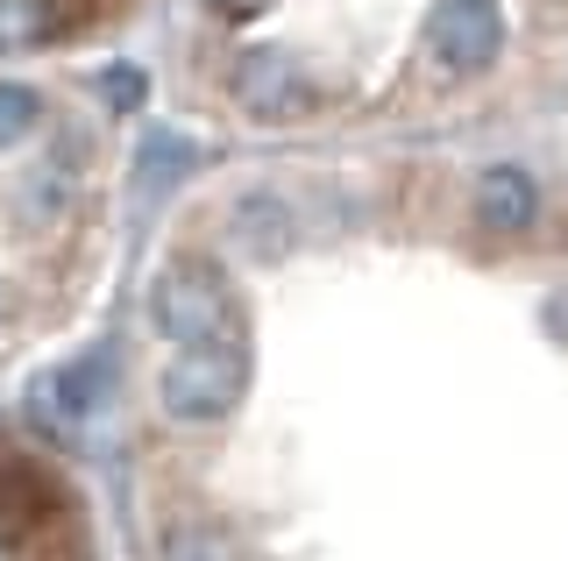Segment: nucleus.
<instances>
[{
  "mask_svg": "<svg viewBox=\"0 0 568 561\" xmlns=\"http://www.w3.org/2000/svg\"><path fill=\"white\" fill-rule=\"evenodd\" d=\"M150 320L156 335L178 348H221L242 341V306L227 292V277L200 256H171L164 271L150 277Z\"/></svg>",
  "mask_w": 568,
  "mask_h": 561,
  "instance_id": "nucleus-1",
  "label": "nucleus"
},
{
  "mask_svg": "<svg viewBox=\"0 0 568 561\" xmlns=\"http://www.w3.org/2000/svg\"><path fill=\"white\" fill-rule=\"evenodd\" d=\"M248 391V348L221 341V348H185L164 370V412L171 419H227Z\"/></svg>",
  "mask_w": 568,
  "mask_h": 561,
  "instance_id": "nucleus-2",
  "label": "nucleus"
},
{
  "mask_svg": "<svg viewBox=\"0 0 568 561\" xmlns=\"http://www.w3.org/2000/svg\"><path fill=\"white\" fill-rule=\"evenodd\" d=\"M426 50H434L440 72H490L497 50H505V14L497 0H440L426 14Z\"/></svg>",
  "mask_w": 568,
  "mask_h": 561,
  "instance_id": "nucleus-3",
  "label": "nucleus"
},
{
  "mask_svg": "<svg viewBox=\"0 0 568 561\" xmlns=\"http://www.w3.org/2000/svg\"><path fill=\"white\" fill-rule=\"evenodd\" d=\"M235 100L256 121H298L313 108V79L298 72V58H284V50H248L235 64Z\"/></svg>",
  "mask_w": 568,
  "mask_h": 561,
  "instance_id": "nucleus-4",
  "label": "nucleus"
},
{
  "mask_svg": "<svg viewBox=\"0 0 568 561\" xmlns=\"http://www.w3.org/2000/svg\"><path fill=\"white\" fill-rule=\"evenodd\" d=\"M93 370H100V363H64V370L36 377L29 398H22L29 427L36 434H79L85 427V406H93V384H100Z\"/></svg>",
  "mask_w": 568,
  "mask_h": 561,
  "instance_id": "nucleus-5",
  "label": "nucleus"
},
{
  "mask_svg": "<svg viewBox=\"0 0 568 561\" xmlns=\"http://www.w3.org/2000/svg\"><path fill=\"white\" fill-rule=\"evenodd\" d=\"M235 249L248 256V263H277L284 249H292V206L277 200V192H248V200L235 206Z\"/></svg>",
  "mask_w": 568,
  "mask_h": 561,
  "instance_id": "nucleus-6",
  "label": "nucleus"
},
{
  "mask_svg": "<svg viewBox=\"0 0 568 561\" xmlns=\"http://www.w3.org/2000/svg\"><path fill=\"white\" fill-rule=\"evenodd\" d=\"M476 214H484L490 227H532V214H540V185H532L519 164H490L484 178H476Z\"/></svg>",
  "mask_w": 568,
  "mask_h": 561,
  "instance_id": "nucleus-7",
  "label": "nucleus"
},
{
  "mask_svg": "<svg viewBox=\"0 0 568 561\" xmlns=\"http://www.w3.org/2000/svg\"><path fill=\"white\" fill-rule=\"evenodd\" d=\"M50 29H58V0H0V58L36 50Z\"/></svg>",
  "mask_w": 568,
  "mask_h": 561,
  "instance_id": "nucleus-8",
  "label": "nucleus"
},
{
  "mask_svg": "<svg viewBox=\"0 0 568 561\" xmlns=\"http://www.w3.org/2000/svg\"><path fill=\"white\" fill-rule=\"evenodd\" d=\"M185 171H192V143H185V135H150V143H142V171H135L142 192H164L171 178H185Z\"/></svg>",
  "mask_w": 568,
  "mask_h": 561,
  "instance_id": "nucleus-9",
  "label": "nucleus"
},
{
  "mask_svg": "<svg viewBox=\"0 0 568 561\" xmlns=\"http://www.w3.org/2000/svg\"><path fill=\"white\" fill-rule=\"evenodd\" d=\"M36 121H43V100H36L29 85L8 79V85H0V150H14V143L36 129Z\"/></svg>",
  "mask_w": 568,
  "mask_h": 561,
  "instance_id": "nucleus-10",
  "label": "nucleus"
},
{
  "mask_svg": "<svg viewBox=\"0 0 568 561\" xmlns=\"http://www.w3.org/2000/svg\"><path fill=\"white\" fill-rule=\"evenodd\" d=\"M171 561H242V554H235V540H227L221 526H178Z\"/></svg>",
  "mask_w": 568,
  "mask_h": 561,
  "instance_id": "nucleus-11",
  "label": "nucleus"
},
{
  "mask_svg": "<svg viewBox=\"0 0 568 561\" xmlns=\"http://www.w3.org/2000/svg\"><path fill=\"white\" fill-rule=\"evenodd\" d=\"M142 93H150V79H142L135 64H106V72H100V100H106V108L129 114V108H142Z\"/></svg>",
  "mask_w": 568,
  "mask_h": 561,
  "instance_id": "nucleus-12",
  "label": "nucleus"
},
{
  "mask_svg": "<svg viewBox=\"0 0 568 561\" xmlns=\"http://www.w3.org/2000/svg\"><path fill=\"white\" fill-rule=\"evenodd\" d=\"M64 178H58V171H36V178H29V192H22V200H43V214H58V206H64Z\"/></svg>",
  "mask_w": 568,
  "mask_h": 561,
  "instance_id": "nucleus-13",
  "label": "nucleus"
},
{
  "mask_svg": "<svg viewBox=\"0 0 568 561\" xmlns=\"http://www.w3.org/2000/svg\"><path fill=\"white\" fill-rule=\"evenodd\" d=\"M213 14H221V22H256V14H271L277 0H206Z\"/></svg>",
  "mask_w": 568,
  "mask_h": 561,
  "instance_id": "nucleus-14",
  "label": "nucleus"
},
{
  "mask_svg": "<svg viewBox=\"0 0 568 561\" xmlns=\"http://www.w3.org/2000/svg\"><path fill=\"white\" fill-rule=\"evenodd\" d=\"M555 327H561V335H568V292H561V299H555Z\"/></svg>",
  "mask_w": 568,
  "mask_h": 561,
  "instance_id": "nucleus-15",
  "label": "nucleus"
},
{
  "mask_svg": "<svg viewBox=\"0 0 568 561\" xmlns=\"http://www.w3.org/2000/svg\"><path fill=\"white\" fill-rule=\"evenodd\" d=\"M0 561H22V554H14V540H8V533H0Z\"/></svg>",
  "mask_w": 568,
  "mask_h": 561,
  "instance_id": "nucleus-16",
  "label": "nucleus"
}]
</instances>
